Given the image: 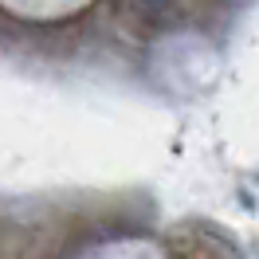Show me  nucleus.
Segmentation results:
<instances>
[{"instance_id": "obj_1", "label": "nucleus", "mask_w": 259, "mask_h": 259, "mask_svg": "<svg viewBox=\"0 0 259 259\" xmlns=\"http://www.w3.org/2000/svg\"><path fill=\"white\" fill-rule=\"evenodd\" d=\"M165 4H169V0H138V8H142L146 16H157V12H165Z\"/></svg>"}]
</instances>
